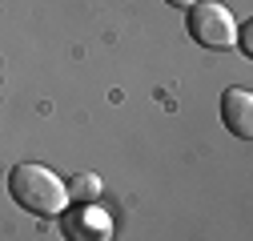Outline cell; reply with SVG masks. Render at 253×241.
<instances>
[{
  "instance_id": "3",
  "label": "cell",
  "mask_w": 253,
  "mask_h": 241,
  "mask_svg": "<svg viewBox=\"0 0 253 241\" xmlns=\"http://www.w3.org/2000/svg\"><path fill=\"white\" fill-rule=\"evenodd\" d=\"M60 229H65L69 241H109L113 237V217L105 213L97 201H88V205L69 209L65 221H60Z\"/></svg>"
},
{
  "instance_id": "1",
  "label": "cell",
  "mask_w": 253,
  "mask_h": 241,
  "mask_svg": "<svg viewBox=\"0 0 253 241\" xmlns=\"http://www.w3.org/2000/svg\"><path fill=\"white\" fill-rule=\"evenodd\" d=\"M8 193L20 209H28V213H37V217H60L69 209V189H65V181H60L52 169L44 165H33V161H24L8 173Z\"/></svg>"
},
{
  "instance_id": "4",
  "label": "cell",
  "mask_w": 253,
  "mask_h": 241,
  "mask_svg": "<svg viewBox=\"0 0 253 241\" xmlns=\"http://www.w3.org/2000/svg\"><path fill=\"white\" fill-rule=\"evenodd\" d=\"M221 120H225V129L233 137H253V97L249 88H225V97H221Z\"/></svg>"
},
{
  "instance_id": "5",
  "label": "cell",
  "mask_w": 253,
  "mask_h": 241,
  "mask_svg": "<svg viewBox=\"0 0 253 241\" xmlns=\"http://www.w3.org/2000/svg\"><path fill=\"white\" fill-rule=\"evenodd\" d=\"M69 201H81V205H88V201H97L101 197V177L97 173H77V177H69Z\"/></svg>"
},
{
  "instance_id": "2",
  "label": "cell",
  "mask_w": 253,
  "mask_h": 241,
  "mask_svg": "<svg viewBox=\"0 0 253 241\" xmlns=\"http://www.w3.org/2000/svg\"><path fill=\"white\" fill-rule=\"evenodd\" d=\"M189 37L205 48H233L237 20L217 0H197V4H189Z\"/></svg>"
},
{
  "instance_id": "6",
  "label": "cell",
  "mask_w": 253,
  "mask_h": 241,
  "mask_svg": "<svg viewBox=\"0 0 253 241\" xmlns=\"http://www.w3.org/2000/svg\"><path fill=\"white\" fill-rule=\"evenodd\" d=\"M165 4H173V8H189V4H197V0H165Z\"/></svg>"
}]
</instances>
